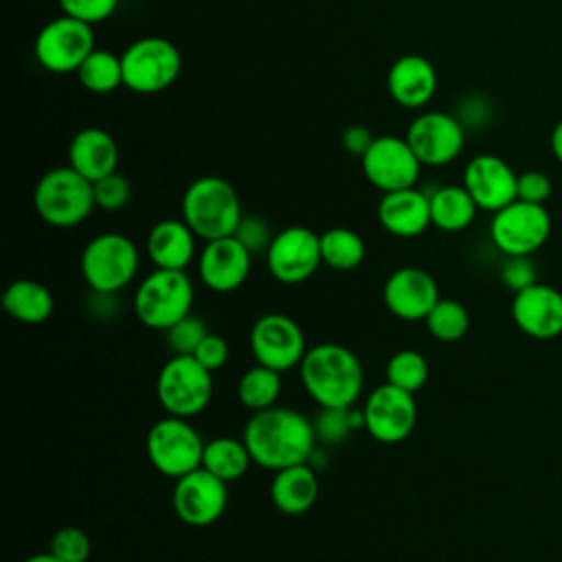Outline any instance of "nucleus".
I'll list each match as a JSON object with an SVG mask.
<instances>
[{
  "label": "nucleus",
  "instance_id": "33",
  "mask_svg": "<svg viewBox=\"0 0 562 562\" xmlns=\"http://www.w3.org/2000/svg\"><path fill=\"white\" fill-rule=\"evenodd\" d=\"M312 428L316 435V441L336 446L345 441L353 430H364V417L362 411L349 408H334V406H318V413L312 419Z\"/></svg>",
  "mask_w": 562,
  "mask_h": 562
},
{
  "label": "nucleus",
  "instance_id": "35",
  "mask_svg": "<svg viewBox=\"0 0 562 562\" xmlns=\"http://www.w3.org/2000/svg\"><path fill=\"white\" fill-rule=\"evenodd\" d=\"M430 375L428 360L417 349H400L386 362V382L408 393H417Z\"/></svg>",
  "mask_w": 562,
  "mask_h": 562
},
{
  "label": "nucleus",
  "instance_id": "25",
  "mask_svg": "<svg viewBox=\"0 0 562 562\" xmlns=\"http://www.w3.org/2000/svg\"><path fill=\"white\" fill-rule=\"evenodd\" d=\"M195 239L198 235L182 217H167L149 228L145 250L154 268L187 270L195 259Z\"/></svg>",
  "mask_w": 562,
  "mask_h": 562
},
{
  "label": "nucleus",
  "instance_id": "4",
  "mask_svg": "<svg viewBox=\"0 0 562 562\" xmlns=\"http://www.w3.org/2000/svg\"><path fill=\"white\" fill-rule=\"evenodd\" d=\"M33 206L40 220L48 226H79L97 209L92 182L70 165L53 167L35 182Z\"/></svg>",
  "mask_w": 562,
  "mask_h": 562
},
{
  "label": "nucleus",
  "instance_id": "15",
  "mask_svg": "<svg viewBox=\"0 0 562 562\" xmlns=\"http://www.w3.org/2000/svg\"><path fill=\"white\" fill-rule=\"evenodd\" d=\"M364 430L380 443H400L415 430L417 402L408 393L389 382L375 386L362 406Z\"/></svg>",
  "mask_w": 562,
  "mask_h": 562
},
{
  "label": "nucleus",
  "instance_id": "12",
  "mask_svg": "<svg viewBox=\"0 0 562 562\" xmlns=\"http://www.w3.org/2000/svg\"><path fill=\"white\" fill-rule=\"evenodd\" d=\"M250 351L257 364L283 373L301 364L307 342L301 325L292 316L268 312L250 327Z\"/></svg>",
  "mask_w": 562,
  "mask_h": 562
},
{
  "label": "nucleus",
  "instance_id": "7",
  "mask_svg": "<svg viewBox=\"0 0 562 562\" xmlns=\"http://www.w3.org/2000/svg\"><path fill=\"white\" fill-rule=\"evenodd\" d=\"M123 86L136 94H156L176 83L182 70L178 46L160 35H145L121 53Z\"/></svg>",
  "mask_w": 562,
  "mask_h": 562
},
{
  "label": "nucleus",
  "instance_id": "37",
  "mask_svg": "<svg viewBox=\"0 0 562 562\" xmlns=\"http://www.w3.org/2000/svg\"><path fill=\"white\" fill-rule=\"evenodd\" d=\"M48 551L59 562H86L92 551L90 536L79 527H61L53 533Z\"/></svg>",
  "mask_w": 562,
  "mask_h": 562
},
{
  "label": "nucleus",
  "instance_id": "18",
  "mask_svg": "<svg viewBox=\"0 0 562 562\" xmlns=\"http://www.w3.org/2000/svg\"><path fill=\"white\" fill-rule=\"evenodd\" d=\"M439 285L435 277L417 266L393 270L382 288L386 310L400 321H424L439 301Z\"/></svg>",
  "mask_w": 562,
  "mask_h": 562
},
{
  "label": "nucleus",
  "instance_id": "39",
  "mask_svg": "<svg viewBox=\"0 0 562 562\" xmlns=\"http://www.w3.org/2000/svg\"><path fill=\"white\" fill-rule=\"evenodd\" d=\"M501 283L512 290L514 294L538 283V268L531 255H507L498 270Z\"/></svg>",
  "mask_w": 562,
  "mask_h": 562
},
{
  "label": "nucleus",
  "instance_id": "32",
  "mask_svg": "<svg viewBox=\"0 0 562 562\" xmlns=\"http://www.w3.org/2000/svg\"><path fill=\"white\" fill-rule=\"evenodd\" d=\"M81 88H86L92 94H110L116 88L123 86V64L121 55L105 50V48H94L79 70L75 72Z\"/></svg>",
  "mask_w": 562,
  "mask_h": 562
},
{
  "label": "nucleus",
  "instance_id": "43",
  "mask_svg": "<svg viewBox=\"0 0 562 562\" xmlns=\"http://www.w3.org/2000/svg\"><path fill=\"white\" fill-rule=\"evenodd\" d=\"M228 353H231V349H228L226 338L220 336V334L209 331V334L202 338V342L198 345L193 358H195L202 367H206V369L213 373V371H217V369H222V367L226 364Z\"/></svg>",
  "mask_w": 562,
  "mask_h": 562
},
{
  "label": "nucleus",
  "instance_id": "31",
  "mask_svg": "<svg viewBox=\"0 0 562 562\" xmlns=\"http://www.w3.org/2000/svg\"><path fill=\"white\" fill-rule=\"evenodd\" d=\"M279 395H281V373L270 367L255 362V367L246 369L237 380V400L250 413L274 406Z\"/></svg>",
  "mask_w": 562,
  "mask_h": 562
},
{
  "label": "nucleus",
  "instance_id": "34",
  "mask_svg": "<svg viewBox=\"0 0 562 562\" xmlns=\"http://www.w3.org/2000/svg\"><path fill=\"white\" fill-rule=\"evenodd\" d=\"M426 329L439 342H457L470 329V314L463 303L454 299H439L424 318Z\"/></svg>",
  "mask_w": 562,
  "mask_h": 562
},
{
  "label": "nucleus",
  "instance_id": "26",
  "mask_svg": "<svg viewBox=\"0 0 562 562\" xmlns=\"http://www.w3.org/2000/svg\"><path fill=\"white\" fill-rule=\"evenodd\" d=\"M318 498V476L310 463L277 470L270 483L272 505L288 516L305 514Z\"/></svg>",
  "mask_w": 562,
  "mask_h": 562
},
{
  "label": "nucleus",
  "instance_id": "40",
  "mask_svg": "<svg viewBox=\"0 0 562 562\" xmlns=\"http://www.w3.org/2000/svg\"><path fill=\"white\" fill-rule=\"evenodd\" d=\"M233 235L248 248V252L252 257L266 255V250L274 237V233L270 231V224L259 215H244Z\"/></svg>",
  "mask_w": 562,
  "mask_h": 562
},
{
  "label": "nucleus",
  "instance_id": "23",
  "mask_svg": "<svg viewBox=\"0 0 562 562\" xmlns=\"http://www.w3.org/2000/svg\"><path fill=\"white\" fill-rule=\"evenodd\" d=\"M375 213L380 226L389 235L402 239L419 237L428 226H432L430 195L417 187L382 193Z\"/></svg>",
  "mask_w": 562,
  "mask_h": 562
},
{
  "label": "nucleus",
  "instance_id": "41",
  "mask_svg": "<svg viewBox=\"0 0 562 562\" xmlns=\"http://www.w3.org/2000/svg\"><path fill=\"white\" fill-rule=\"evenodd\" d=\"M64 15L77 18L88 24L105 22L119 7L121 0H57Z\"/></svg>",
  "mask_w": 562,
  "mask_h": 562
},
{
  "label": "nucleus",
  "instance_id": "11",
  "mask_svg": "<svg viewBox=\"0 0 562 562\" xmlns=\"http://www.w3.org/2000/svg\"><path fill=\"white\" fill-rule=\"evenodd\" d=\"M551 235V215L544 204L514 200L492 213V244L507 255H533Z\"/></svg>",
  "mask_w": 562,
  "mask_h": 562
},
{
  "label": "nucleus",
  "instance_id": "10",
  "mask_svg": "<svg viewBox=\"0 0 562 562\" xmlns=\"http://www.w3.org/2000/svg\"><path fill=\"white\" fill-rule=\"evenodd\" d=\"M94 29L70 15L46 22L35 35L33 53L37 64L53 75L77 72L83 59L94 50Z\"/></svg>",
  "mask_w": 562,
  "mask_h": 562
},
{
  "label": "nucleus",
  "instance_id": "36",
  "mask_svg": "<svg viewBox=\"0 0 562 562\" xmlns=\"http://www.w3.org/2000/svg\"><path fill=\"white\" fill-rule=\"evenodd\" d=\"M209 334L204 321L195 314H187L176 325L165 329V340L171 356H193L202 338Z\"/></svg>",
  "mask_w": 562,
  "mask_h": 562
},
{
  "label": "nucleus",
  "instance_id": "8",
  "mask_svg": "<svg viewBox=\"0 0 562 562\" xmlns=\"http://www.w3.org/2000/svg\"><path fill=\"white\" fill-rule=\"evenodd\" d=\"M204 443L189 419L165 415L147 430L145 450L154 470L176 481L202 468Z\"/></svg>",
  "mask_w": 562,
  "mask_h": 562
},
{
  "label": "nucleus",
  "instance_id": "2",
  "mask_svg": "<svg viewBox=\"0 0 562 562\" xmlns=\"http://www.w3.org/2000/svg\"><path fill=\"white\" fill-rule=\"evenodd\" d=\"M299 375L305 393L318 406L349 408L364 386V371L358 356L340 342H318L307 347Z\"/></svg>",
  "mask_w": 562,
  "mask_h": 562
},
{
  "label": "nucleus",
  "instance_id": "29",
  "mask_svg": "<svg viewBox=\"0 0 562 562\" xmlns=\"http://www.w3.org/2000/svg\"><path fill=\"white\" fill-rule=\"evenodd\" d=\"M252 465V457L244 443V439L235 437H215L204 443L202 468L222 479L224 483H233L241 479Z\"/></svg>",
  "mask_w": 562,
  "mask_h": 562
},
{
  "label": "nucleus",
  "instance_id": "16",
  "mask_svg": "<svg viewBox=\"0 0 562 562\" xmlns=\"http://www.w3.org/2000/svg\"><path fill=\"white\" fill-rule=\"evenodd\" d=\"M406 140L424 167H443L463 151L465 127L454 114L428 110L413 119Z\"/></svg>",
  "mask_w": 562,
  "mask_h": 562
},
{
  "label": "nucleus",
  "instance_id": "21",
  "mask_svg": "<svg viewBox=\"0 0 562 562\" xmlns=\"http://www.w3.org/2000/svg\"><path fill=\"white\" fill-rule=\"evenodd\" d=\"M514 325L529 338L551 340L562 334V292L547 283H533L512 299Z\"/></svg>",
  "mask_w": 562,
  "mask_h": 562
},
{
  "label": "nucleus",
  "instance_id": "28",
  "mask_svg": "<svg viewBox=\"0 0 562 562\" xmlns=\"http://www.w3.org/2000/svg\"><path fill=\"white\" fill-rule=\"evenodd\" d=\"M476 202L463 184H446L430 193L432 226L443 233H461L476 217Z\"/></svg>",
  "mask_w": 562,
  "mask_h": 562
},
{
  "label": "nucleus",
  "instance_id": "30",
  "mask_svg": "<svg viewBox=\"0 0 562 562\" xmlns=\"http://www.w3.org/2000/svg\"><path fill=\"white\" fill-rule=\"evenodd\" d=\"M367 255L364 239L347 228V226H334L321 233V257L323 263L338 272L356 270Z\"/></svg>",
  "mask_w": 562,
  "mask_h": 562
},
{
  "label": "nucleus",
  "instance_id": "17",
  "mask_svg": "<svg viewBox=\"0 0 562 562\" xmlns=\"http://www.w3.org/2000/svg\"><path fill=\"white\" fill-rule=\"evenodd\" d=\"M171 505L189 527H209L222 518L228 505V483L204 468H198L173 483Z\"/></svg>",
  "mask_w": 562,
  "mask_h": 562
},
{
  "label": "nucleus",
  "instance_id": "6",
  "mask_svg": "<svg viewBox=\"0 0 562 562\" xmlns=\"http://www.w3.org/2000/svg\"><path fill=\"white\" fill-rule=\"evenodd\" d=\"M138 248L123 233H99L81 250L79 270L90 292L119 294L138 272Z\"/></svg>",
  "mask_w": 562,
  "mask_h": 562
},
{
  "label": "nucleus",
  "instance_id": "45",
  "mask_svg": "<svg viewBox=\"0 0 562 562\" xmlns=\"http://www.w3.org/2000/svg\"><path fill=\"white\" fill-rule=\"evenodd\" d=\"M551 151L555 160L562 165V121H558L555 127L551 130Z\"/></svg>",
  "mask_w": 562,
  "mask_h": 562
},
{
  "label": "nucleus",
  "instance_id": "22",
  "mask_svg": "<svg viewBox=\"0 0 562 562\" xmlns=\"http://www.w3.org/2000/svg\"><path fill=\"white\" fill-rule=\"evenodd\" d=\"M437 70L430 59L417 53L397 57L386 72V90L391 99L408 110L424 108L437 92Z\"/></svg>",
  "mask_w": 562,
  "mask_h": 562
},
{
  "label": "nucleus",
  "instance_id": "24",
  "mask_svg": "<svg viewBox=\"0 0 562 562\" xmlns=\"http://www.w3.org/2000/svg\"><path fill=\"white\" fill-rule=\"evenodd\" d=\"M68 165L90 182L116 171L119 145L103 127H83L68 143Z\"/></svg>",
  "mask_w": 562,
  "mask_h": 562
},
{
  "label": "nucleus",
  "instance_id": "3",
  "mask_svg": "<svg viewBox=\"0 0 562 562\" xmlns=\"http://www.w3.org/2000/svg\"><path fill=\"white\" fill-rule=\"evenodd\" d=\"M182 220L202 241L228 237L244 217L235 187L222 176H200L182 193Z\"/></svg>",
  "mask_w": 562,
  "mask_h": 562
},
{
  "label": "nucleus",
  "instance_id": "14",
  "mask_svg": "<svg viewBox=\"0 0 562 562\" xmlns=\"http://www.w3.org/2000/svg\"><path fill=\"white\" fill-rule=\"evenodd\" d=\"M364 178L382 193L408 189L417 184L422 162L408 145L406 136H375L371 147L360 158Z\"/></svg>",
  "mask_w": 562,
  "mask_h": 562
},
{
  "label": "nucleus",
  "instance_id": "9",
  "mask_svg": "<svg viewBox=\"0 0 562 562\" xmlns=\"http://www.w3.org/2000/svg\"><path fill=\"white\" fill-rule=\"evenodd\" d=\"M156 397L167 415L191 419L211 404V371L193 356H171L158 371Z\"/></svg>",
  "mask_w": 562,
  "mask_h": 562
},
{
  "label": "nucleus",
  "instance_id": "1",
  "mask_svg": "<svg viewBox=\"0 0 562 562\" xmlns=\"http://www.w3.org/2000/svg\"><path fill=\"white\" fill-rule=\"evenodd\" d=\"M241 439L252 457V463L270 472L310 463L316 448L312 419L294 408L277 404L250 413L244 424Z\"/></svg>",
  "mask_w": 562,
  "mask_h": 562
},
{
  "label": "nucleus",
  "instance_id": "13",
  "mask_svg": "<svg viewBox=\"0 0 562 562\" xmlns=\"http://www.w3.org/2000/svg\"><path fill=\"white\" fill-rule=\"evenodd\" d=\"M263 257L274 281L285 285L303 283L323 263L321 235L307 226H285L283 231L274 233Z\"/></svg>",
  "mask_w": 562,
  "mask_h": 562
},
{
  "label": "nucleus",
  "instance_id": "42",
  "mask_svg": "<svg viewBox=\"0 0 562 562\" xmlns=\"http://www.w3.org/2000/svg\"><path fill=\"white\" fill-rule=\"evenodd\" d=\"M553 193V182L544 171H522L518 173V198L522 202H531V204H544Z\"/></svg>",
  "mask_w": 562,
  "mask_h": 562
},
{
  "label": "nucleus",
  "instance_id": "5",
  "mask_svg": "<svg viewBox=\"0 0 562 562\" xmlns=\"http://www.w3.org/2000/svg\"><path fill=\"white\" fill-rule=\"evenodd\" d=\"M193 283L187 270L154 268L136 288L132 310L147 329L165 331L191 314Z\"/></svg>",
  "mask_w": 562,
  "mask_h": 562
},
{
  "label": "nucleus",
  "instance_id": "44",
  "mask_svg": "<svg viewBox=\"0 0 562 562\" xmlns=\"http://www.w3.org/2000/svg\"><path fill=\"white\" fill-rule=\"evenodd\" d=\"M373 138L375 136H373V132L369 127H364V125H349V127H345L340 143H342L347 154L362 158L364 151L371 147Z\"/></svg>",
  "mask_w": 562,
  "mask_h": 562
},
{
  "label": "nucleus",
  "instance_id": "20",
  "mask_svg": "<svg viewBox=\"0 0 562 562\" xmlns=\"http://www.w3.org/2000/svg\"><path fill=\"white\" fill-rule=\"evenodd\" d=\"M250 266L252 255L235 235L204 241L198 255L200 281L211 292L217 294H226L241 288V283L250 274Z\"/></svg>",
  "mask_w": 562,
  "mask_h": 562
},
{
  "label": "nucleus",
  "instance_id": "46",
  "mask_svg": "<svg viewBox=\"0 0 562 562\" xmlns=\"http://www.w3.org/2000/svg\"><path fill=\"white\" fill-rule=\"evenodd\" d=\"M22 562H59V560L50 551H44V553H33V555H29Z\"/></svg>",
  "mask_w": 562,
  "mask_h": 562
},
{
  "label": "nucleus",
  "instance_id": "27",
  "mask_svg": "<svg viewBox=\"0 0 562 562\" xmlns=\"http://www.w3.org/2000/svg\"><path fill=\"white\" fill-rule=\"evenodd\" d=\"M2 310L24 325H40L50 318L55 299L50 290L35 279H15L2 292Z\"/></svg>",
  "mask_w": 562,
  "mask_h": 562
},
{
  "label": "nucleus",
  "instance_id": "19",
  "mask_svg": "<svg viewBox=\"0 0 562 562\" xmlns=\"http://www.w3.org/2000/svg\"><path fill=\"white\" fill-rule=\"evenodd\" d=\"M479 209L496 213L518 198V173L496 154L470 158L461 182Z\"/></svg>",
  "mask_w": 562,
  "mask_h": 562
},
{
  "label": "nucleus",
  "instance_id": "38",
  "mask_svg": "<svg viewBox=\"0 0 562 562\" xmlns=\"http://www.w3.org/2000/svg\"><path fill=\"white\" fill-rule=\"evenodd\" d=\"M92 191H94L97 209L110 211V213L125 209L132 200V184L119 171H114L110 176H103L97 182H92Z\"/></svg>",
  "mask_w": 562,
  "mask_h": 562
}]
</instances>
